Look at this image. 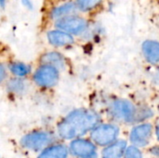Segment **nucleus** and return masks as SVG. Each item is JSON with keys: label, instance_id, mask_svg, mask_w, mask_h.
I'll list each match as a JSON object with an SVG mask.
<instances>
[{"label": "nucleus", "instance_id": "f257e3e1", "mask_svg": "<svg viewBox=\"0 0 159 158\" xmlns=\"http://www.w3.org/2000/svg\"><path fill=\"white\" fill-rule=\"evenodd\" d=\"M99 122L100 116L96 112L85 108L75 109L58 123L57 133L64 140L75 139L92 130Z\"/></svg>", "mask_w": 159, "mask_h": 158}, {"label": "nucleus", "instance_id": "aec40b11", "mask_svg": "<svg viewBox=\"0 0 159 158\" xmlns=\"http://www.w3.org/2000/svg\"><path fill=\"white\" fill-rule=\"evenodd\" d=\"M20 4H21L26 9L33 10V8H34V3H33L32 0H20Z\"/></svg>", "mask_w": 159, "mask_h": 158}, {"label": "nucleus", "instance_id": "0eeeda50", "mask_svg": "<svg viewBox=\"0 0 159 158\" xmlns=\"http://www.w3.org/2000/svg\"><path fill=\"white\" fill-rule=\"evenodd\" d=\"M45 37L48 44L52 48L56 49L72 47L77 42L75 36L55 27H50L45 30Z\"/></svg>", "mask_w": 159, "mask_h": 158}, {"label": "nucleus", "instance_id": "412c9836", "mask_svg": "<svg viewBox=\"0 0 159 158\" xmlns=\"http://www.w3.org/2000/svg\"><path fill=\"white\" fill-rule=\"evenodd\" d=\"M151 153H152L154 156L159 157V146H156V147L152 148V149H151Z\"/></svg>", "mask_w": 159, "mask_h": 158}, {"label": "nucleus", "instance_id": "9d476101", "mask_svg": "<svg viewBox=\"0 0 159 158\" xmlns=\"http://www.w3.org/2000/svg\"><path fill=\"white\" fill-rule=\"evenodd\" d=\"M7 94L11 98H21L27 95L34 88L30 78H20L16 76H9L4 85Z\"/></svg>", "mask_w": 159, "mask_h": 158}, {"label": "nucleus", "instance_id": "f8f14e48", "mask_svg": "<svg viewBox=\"0 0 159 158\" xmlns=\"http://www.w3.org/2000/svg\"><path fill=\"white\" fill-rule=\"evenodd\" d=\"M153 132V127L149 123L136 126L130 132V141L135 146L143 147L148 144Z\"/></svg>", "mask_w": 159, "mask_h": 158}, {"label": "nucleus", "instance_id": "6e6552de", "mask_svg": "<svg viewBox=\"0 0 159 158\" xmlns=\"http://www.w3.org/2000/svg\"><path fill=\"white\" fill-rule=\"evenodd\" d=\"M35 63L49 64L58 68L61 73L69 69V61L59 49H47L39 53Z\"/></svg>", "mask_w": 159, "mask_h": 158}, {"label": "nucleus", "instance_id": "ddd939ff", "mask_svg": "<svg viewBox=\"0 0 159 158\" xmlns=\"http://www.w3.org/2000/svg\"><path fill=\"white\" fill-rule=\"evenodd\" d=\"M7 67L11 76L30 78L34 66L15 58H7Z\"/></svg>", "mask_w": 159, "mask_h": 158}, {"label": "nucleus", "instance_id": "f3484780", "mask_svg": "<svg viewBox=\"0 0 159 158\" xmlns=\"http://www.w3.org/2000/svg\"><path fill=\"white\" fill-rule=\"evenodd\" d=\"M127 143L125 141H118L108 146L102 152V158H120L125 153Z\"/></svg>", "mask_w": 159, "mask_h": 158}, {"label": "nucleus", "instance_id": "39448f33", "mask_svg": "<svg viewBox=\"0 0 159 158\" xmlns=\"http://www.w3.org/2000/svg\"><path fill=\"white\" fill-rule=\"evenodd\" d=\"M55 141V136L51 131L46 129H34L23 135L20 141V146L30 152H42L51 145Z\"/></svg>", "mask_w": 159, "mask_h": 158}, {"label": "nucleus", "instance_id": "1a4fd4ad", "mask_svg": "<svg viewBox=\"0 0 159 158\" xmlns=\"http://www.w3.org/2000/svg\"><path fill=\"white\" fill-rule=\"evenodd\" d=\"M119 133V129L116 125L103 124L95 127L91 132V139L101 146L108 145L116 141Z\"/></svg>", "mask_w": 159, "mask_h": 158}, {"label": "nucleus", "instance_id": "a211bd4d", "mask_svg": "<svg viewBox=\"0 0 159 158\" xmlns=\"http://www.w3.org/2000/svg\"><path fill=\"white\" fill-rule=\"evenodd\" d=\"M9 76L10 74L7 67V58H0V87H4Z\"/></svg>", "mask_w": 159, "mask_h": 158}, {"label": "nucleus", "instance_id": "423d86ee", "mask_svg": "<svg viewBox=\"0 0 159 158\" xmlns=\"http://www.w3.org/2000/svg\"><path fill=\"white\" fill-rule=\"evenodd\" d=\"M108 110L111 115L119 121L137 122L138 106L127 99L117 98L113 100L108 106Z\"/></svg>", "mask_w": 159, "mask_h": 158}, {"label": "nucleus", "instance_id": "f03ea898", "mask_svg": "<svg viewBox=\"0 0 159 158\" xmlns=\"http://www.w3.org/2000/svg\"><path fill=\"white\" fill-rule=\"evenodd\" d=\"M61 72L49 64L35 63L30 80L34 88L42 91L54 89L60 83Z\"/></svg>", "mask_w": 159, "mask_h": 158}, {"label": "nucleus", "instance_id": "7ed1b4c3", "mask_svg": "<svg viewBox=\"0 0 159 158\" xmlns=\"http://www.w3.org/2000/svg\"><path fill=\"white\" fill-rule=\"evenodd\" d=\"M50 27L63 30L78 38H86L91 34V22L89 17L81 13H75L56 20ZM49 27V28H50Z\"/></svg>", "mask_w": 159, "mask_h": 158}, {"label": "nucleus", "instance_id": "2eb2a0df", "mask_svg": "<svg viewBox=\"0 0 159 158\" xmlns=\"http://www.w3.org/2000/svg\"><path fill=\"white\" fill-rule=\"evenodd\" d=\"M142 53L144 60L151 65L159 64V41L147 39L142 44Z\"/></svg>", "mask_w": 159, "mask_h": 158}, {"label": "nucleus", "instance_id": "5701e85b", "mask_svg": "<svg viewBox=\"0 0 159 158\" xmlns=\"http://www.w3.org/2000/svg\"><path fill=\"white\" fill-rule=\"evenodd\" d=\"M157 138H158L159 140V124L158 126H157Z\"/></svg>", "mask_w": 159, "mask_h": 158}, {"label": "nucleus", "instance_id": "6ab92c4d", "mask_svg": "<svg viewBox=\"0 0 159 158\" xmlns=\"http://www.w3.org/2000/svg\"><path fill=\"white\" fill-rule=\"evenodd\" d=\"M125 158H143L140 150L136 146H129L126 148Z\"/></svg>", "mask_w": 159, "mask_h": 158}, {"label": "nucleus", "instance_id": "9b49d317", "mask_svg": "<svg viewBox=\"0 0 159 158\" xmlns=\"http://www.w3.org/2000/svg\"><path fill=\"white\" fill-rule=\"evenodd\" d=\"M71 153L80 158H97L96 147L93 143L87 140L76 139L71 142L70 145Z\"/></svg>", "mask_w": 159, "mask_h": 158}, {"label": "nucleus", "instance_id": "4be33fe9", "mask_svg": "<svg viewBox=\"0 0 159 158\" xmlns=\"http://www.w3.org/2000/svg\"><path fill=\"white\" fill-rule=\"evenodd\" d=\"M7 0H0V8L1 9H5L6 6H7Z\"/></svg>", "mask_w": 159, "mask_h": 158}, {"label": "nucleus", "instance_id": "4468645a", "mask_svg": "<svg viewBox=\"0 0 159 158\" xmlns=\"http://www.w3.org/2000/svg\"><path fill=\"white\" fill-rule=\"evenodd\" d=\"M107 0H74L79 13L90 17L103 9Z\"/></svg>", "mask_w": 159, "mask_h": 158}, {"label": "nucleus", "instance_id": "20e7f679", "mask_svg": "<svg viewBox=\"0 0 159 158\" xmlns=\"http://www.w3.org/2000/svg\"><path fill=\"white\" fill-rule=\"evenodd\" d=\"M43 19L45 22L44 25L46 26V24H48V28H49L56 20L61 18L75 13H79L74 0L46 1V4L43 7Z\"/></svg>", "mask_w": 159, "mask_h": 158}, {"label": "nucleus", "instance_id": "dca6fc26", "mask_svg": "<svg viewBox=\"0 0 159 158\" xmlns=\"http://www.w3.org/2000/svg\"><path fill=\"white\" fill-rule=\"evenodd\" d=\"M68 150L64 145L61 144H51L44 149L37 158H66Z\"/></svg>", "mask_w": 159, "mask_h": 158}]
</instances>
